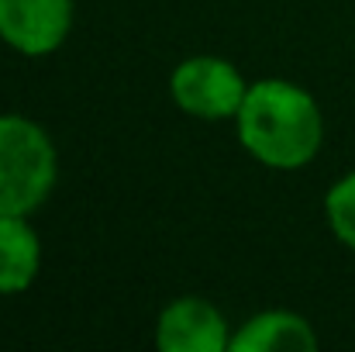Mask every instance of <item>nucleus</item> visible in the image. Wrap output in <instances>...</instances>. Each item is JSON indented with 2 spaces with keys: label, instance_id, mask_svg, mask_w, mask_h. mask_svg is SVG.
<instances>
[{
  "label": "nucleus",
  "instance_id": "1",
  "mask_svg": "<svg viewBox=\"0 0 355 352\" xmlns=\"http://www.w3.org/2000/svg\"><path fill=\"white\" fill-rule=\"evenodd\" d=\"M235 121L245 152L269 169H300L324 142L318 101L290 80L252 83Z\"/></svg>",
  "mask_w": 355,
  "mask_h": 352
},
{
  "label": "nucleus",
  "instance_id": "2",
  "mask_svg": "<svg viewBox=\"0 0 355 352\" xmlns=\"http://www.w3.org/2000/svg\"><path fill=\"white\" fill-rule=\"evenodd\" d=\"M59 176L55 145L42 124L21 115H0V218L38 211Z\"/></svg>",
  "mask_w": 355,
  "mask_h": 352
},
{
  "label": "nucleus",
  "instance_id": "3",
  "mask_svg": "<svg viewBox=\"0 0 355 352\" xmlns=\"http://www.w3.org/2000/svg\"><path fill=\"white\" fill-rule=\"evenodd\" d=\"M169 94L180 111L204 121H225L241 111L248 83L235 66L218 56H193L183 59L169 76Z\"/></svg>",
  "mask_w": 355,
  "mask_h": 352
},
{
  "label": "nucleus",
  "instance_id": "4",
  "mask_svg": "<svg viewBox=\"0 0 355 352\" xmlns=\"http://www.w3.org/2000/svg\"><path fill=\"white\" fill-rule=\"evenodd\" d=\"M73 28V0H0V38L21 56H52Z\"/></svg>",
  "mask_w": 355,
  "mask_h": 352
},
{
  "label": "nucleus",
  "instance_id": "5",
  "mask_svg": "<svg viewBox=\"0 0 355 352\" xmlns=\"http://www.w3.org/2000/svg\"><path fill=\"white\" fill-rule=\"evenodd\" d=\"M155 342L162 352H225L232 346L228 321L204 297H180L162 308L155 325Z\"/></svg>",
  "mask_w": 355,
  "mask_h": 352
},
{
  "label": "nucleus",
  "instance_id": "6",
  "mask_svg": "<svg viewBox=\"0 0 355 352\" xmlns=\"http://www.w3.org/2000/svg\"><path fill=\"white\" fill-rule=\"evenodd\" d=\"M232 352H311L318 349V335L307 318L293 311H262L248 318L235 335Z\"/></svg>",
  "mask_w": 355,
  "mask_h": 352
},
{
  "label": "nucleus",
  "instance_id": "7",
  "mask_svg": "<svg viewBox=\"0 0 355 352\" xmlns=\"http://www.w3.org/2000/svg\"><path fill=\"white\" fill-rule=\"evenodd\" d=\"M42 266V242L28 218H0V294H21L35 283Z\"/></svg>",
  "mask_w": 355,
  "mask_h": 352
},
{
  "label": "nucleus",
  "instance_id": "8",
  "mask_svg": "<svg viewBox=\"0 0 355 352\" xmlns=\"http://www.w3.org/2000/svg\"><path fill=\"white\" fill-rule=\"evenodd\" d=\"M324 218L335 238L355 252V173L342 176L324 197Z\"/></svg>",
  "mask_w": 355,
  "mask_h": 352
}]
</instances>
